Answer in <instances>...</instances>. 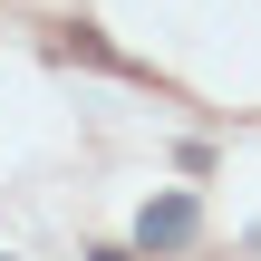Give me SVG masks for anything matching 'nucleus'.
Segmentation results:
<instances>
[{"label":"nucleus","instance_id":"f257e3e1","mask_svg":"<svg viewBox=\"0 0 261 261\" xmlns=\"http://www.w3.org/2000/svg\"><path fill=\"white\" fill-rule=\"evenodd\" d=\"M136 242H145V252H184V242H194V203H184V194H165V203H145V223H136Z\"/></svg>","mask_w":261,"mask_h":261},{"label":"nucleus","instance_id":"f03ea898","mask_svg":"<svg viewBox=\"0 0 261 261\" xmlns=\"http://www.w3.org/2000/svg\"><path fill=\"white\" fill-rule=\"evenodd\" d=\"M97 261H126V252H97Z\"/></svg>","mask_w":261,"mask_h":261}]
</instances>
